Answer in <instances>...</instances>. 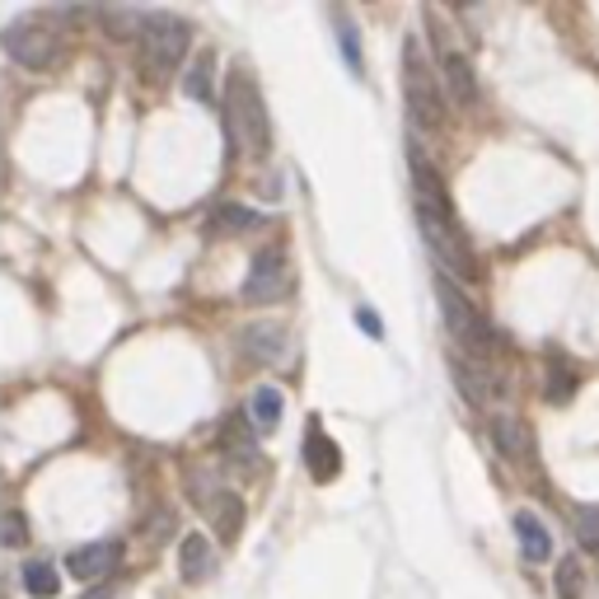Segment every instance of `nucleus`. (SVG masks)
<instances>
[{
	"instance_id": "obj_1",
	"label": "nucleus",
	"mask_w": 599,
	"mask_h": 599,
	"mask_svg": "<svg viewBox=\"0 0 599 599\" xmlns=\"http://www.w3.org/2000/svg\"><path fill=\"white\" fill-rule=\"evenodd\" d=\"M412 183H417V221H422V239L431 244V253L441 258V267H450L454 276L473 282V276H477V258L469 249L464 230H459V216L450 207V192L441 183V174H435L417 150H412Z\"/></svg>"
},
{
	"instance_id": "obj_2",
	"label": "nucleus",
	"mask_w": 599,
	"mask_h": 599,
	"mask_svg": "<svg viewBox=\"0 0 599 599\" xmlns=\"http://www.w3.org/2000/svg\"><path fill=\"white\" fill-rule=\"evenodd\" d=\"M225 127L239 146L249 155H263L267 150V108H263V94H258L253 75L249 71H234L230 75V90H225Z\"/></svg>"
},
{
	"instance_id": "obj_3",
	"label": "nucleus",
	"mask_w": 599,
	"mask_h": 599,
	"mask_svg": "<svg viewBox=\"0 0 599 599\" xmlns=\"http://www.w3.org/2000/svg\"><path fill=\"white\" fill-rule=\"evenodd\" d=\"M403 94H408V108L412 117L422 123L427 132H441L445 127V94H441V80H435L427 52L417 38L403 43Z\"/></svg>"
},
{
	"instance_id": "obj_4",
	"label": "nucleus",
	"mask_w": 599,
	"mask_h": 599,
	"mask_svg": "<svg viewBox=\"0 0 599 599\" xmlns=\"http://www.w3.org/2000/svg\"><path fill=\"white\" fill-rule=\"evenodd\" d=\"M188 19L174 14V10H150L146 24H141V48H146V71L159 80V75H174L178 62L188 56Z\"/></svg>"
},
{
	"instance_id": "obj_5",
	"label": "nucleus",
	"mask_w": 599,
	"mask_h": 599,
	"mask_svg": "<svg viewBox=\"0 0 599 599\" xmlns=\"http://www.w3.org/2000/svg\"><path fill=\"white\" fill-rule=\"evenodd\" d=\"M435 300H441V314H445L450 337H459V343H464L473 356H487V351H492V328H487V318L473 309V300L459 291L445 272L435 276Z\"/></svg>"
},
{
	"instance_id": "obj_6",
	"label": "nucleus",
	"mask_w": 599,
	"mask_h": 599,
	"mask_svg": "<svg viewBox=\"0 0 599 599\" xmlns=\"http://www.w3.org/2000/svg\"><path fill=\"white\" fill-rule=\"evenodd\" d=\"M6 52L29 71H52L62 62V38L48 29V14H29L6 29Z\"/></svg>"
},
{
	"instance_id": "obj_7",
	"label": "nucleus",
	"mask_w": 599,
	"mask_h": 599,
	"mask_svg": "<svg viewBox=\"0 0 599 599\" xmlns=\"http://www.w3.org/2000/svg\"><path fill=\"white\" fill-rule=\"evenodd\" d=\"M427 29H431L435 56H441V75H445V85H450V98H454L459 108H473V104H477V75H473V62L454 48V33L441 24V14H435V10H427Z\"/></svg>"
},
{
	"instance_id": "obj_8",
	"label": "nucleus",
	"mask_w": 599,
	"mask_h": 599,
	"mask_svg": "<svg viewBox=\"0 0 599 599\" xmlns=\"http://www.w3.org/2000/svg\"><path fill=\"white\" fill-rule=\"evenodd\" d=\"M286 291H291V276H286L282 253H276V249L258 253L249 276H244V300H249V305H276Z\"/></svg>"
},
{
	"instance_id": "obj_9",
	"label": "nucleus",
	"mask_w": 599,
	"mask_h": 599,
	"mask_svg": "<svg viewBox=\"0 0 599 599\" xmlns=\"http://www.w3.org/2000/svg\"><path fill=\"white\" fill-rule=\"evenodd\" d=\"M492 445L502 450V459H511V464H529L534 459V435L515 412L492 417Z\"/></svg>"
},
{
	"instance_id": "obj_10",
	"label": "nucleus",
	"mask_w": 599,
	"mask_h": 599,
	"mask_svg": "<svg viewBox=\"0 0 599 599\" xmlns=\"http://www.w3.org/2000/svg\"><path fill=\"white\" fill-rule=\"evenodd\" d=\"M202 496V511L211 515V525H216V534L225 538V544H234L239 538V529H244V502H239L234 492H197Z\"/></svg>"
},
{
	"instance_id": "obj_11",
	"label": "nucleus",
	"mask_w": 599,
	"mask_h": 599,
	"mask_svg": "<svg viewBox=\"0 0 599 599\" xmlns=\"http://www.w3.org/2000/svg\"><path fill=\"white\" fill-rule=\"evenodd\" d=\"M282 408H286L282 389H276V385H258V389L249 393L244 417H249V427H253L258 435H272L276 427H282Z\"/></svg>"
},
{
	"instance_id": "obj_12",
	"label": "nucleus",
	"mask_w": 599,
	"mask_h": 599,
	"mask_svg": "<svg viewBox=\"0 0 599 599\" xmlns=\"http://www.w3.org/2000/svg\"><path fill=\"white\" fill-rule=\"evenodd\" d=\"M515 538H521V557L525 563H548L553 557V534L544 529V521H538L534 511H515Z\"/></svg>"
},
{
	"instance_id": "obj_13",
	"label": "nucleus",
	"mask_w": 599,
	"mask_h": 599,
	"mask_svg": "<svg viewBox=\"0 0 599 599\" xmlns=\"http://www.w3.org/2000/svg\"><path fill=\"white\" fill-rule=\"evenodd\" d=\"M178 571H183V581H192V586L216 576V548L202 534H188L183 544H178Z\"/></svg>"
},
{
	"instance_id": "obj_14",
	"label": "nucleus",
	"mask_w": 599,
	"mask_h": 599,
	"mask_svg": "<svg viewBox=\"0 0 599 599\" xmlns=\"http://www.w3.org/2000/svg\"><path fill=\"white\" fill-rule=\"evenodd\" d=\"M305 469L314 483H328V477L343 473V454H337V445L318 427H309V435H305Z\"/></svg>"
},
{
	"instance_id": "obj_15",
	"label": "nucleus",
	"mask_w": 599,
	"mask_h": 599,
	"mask_svg": "<svg viewBox=\"0 0 599 599\" xmlns=\"http://www.w3.org/2000/svg\"><path fill=\"white\" fill-rule=\"evenodd\" d=\"M117 544H85V548H75L71 557H66V571L75 576V581H94V576H104V571H113V563H117Z\"/></svg>"
},
{
	"instance_id": "obj_16",
	"label": "nucleus",
	"mask_w": 599,
	"mask_h": 599,
	"mask_svg": "<svg viewBox=\"0 0 599 599\" xmlns=\"http://www.w3.org/2000/svg\"><path fill=\"white\" fill-rule=\"evenodd\" d=\"M183 94L188 98H202V104L216 94V52H197L192 56V66L183 75Z\"/></svg>"
},
{
	"instance_id": "obj_17",
	"label": "nucleus",
	"mask_w": 599,
	"mask_h": 599,
	"mask_svg": "<svg viewBox=\"0 0 599 599\" xmlns=\"http://www.w3.org/2000/svg\"><path fill=\"white\" fill-rule=\"evenodd\" d=\"M24 590L38 595V599H52L62 590V576H56L52 563H24Z\"/></svg>"
},
{
	"instance_id": "obj_18",
	"label": "nucleus",
	"mask_w": 599,
	"mask_h": 599,
	"mask_svg": "<svg viewBox=\"0 0 599 599\" xmlns=\"http://www.w3.org/2000/svg\"><path fill=\"white\" fill-rule=\"evenodd\" d=\"M244 347H249L253 356H263V361H272V356H282V328H276V324L249 328V333H244Z\"/></svg>"
},
{
	"instance_id": "obj_19",
	"label": "nucleus",
	"mask_w": 599,
	"mask_h": 599,
	"mask_svg": "<svg viewBox=\"0 0 599 599\" xmlns=\"http://www.w3.org/2000/svg\"><path fill=\"white\" fill-rule=\"evenodd\" d=\"M581 586H586L581 557H567V563H557V595H563V599H581Z\"/></svg>"
},
{
	"instance_id": "obj_20",
	"label": "nucleus",
	"mask_w": 599,
	"mask_h": 599,
	"mask_svg": "<svg viewBox=\"0 0 599 599\" xmlns=\"http://www.w3.org/2000/svg\"><path fill=\"white\" fill-rule=\"evenodd\" d=\"M576 379H581V375H576L571 366H563V361L553 366V379H548V398H553V403H567L571 389H576Z\"/></svg>"
},
{
	"instance_id": "obj_21",
	"label": "nucleus",
	"mask_w": 599,
	"mask_h": 599,
	"mask_svg": "<svg viewBox=\"0 0 599 599\" xmlns=\"http://www.w3.org/2000/svg\"><path fill=\"white\" fill-rule=\"evenodd\" d=\"M576 534H581L586 548H599V511H581V515H576Z\"/></svg>"
},
{
	"instance_id": "obj_22",
	"label": "nucleus",
	"mask_w": 599,
	"mask_h": 599,
	"mask_svg": "<svg viewBox=\"0 0 599 599\" xmlns=\"http://www.w3.org/2000/svg\"><path fill=\"white\" fill-rule=\"evenodd\" d=\"M216 221H225L230 230H253V225H263V216H253V211H239V207H225Z\"/></svg>"
},
{
	"instance_id": "obj_23",
	"label": "nucleus",
	"mask_w": 599,
	"mask_h": 599,
	"mask_svg": "<svg viewBox=\"0 0 599 599\" xmlns=\"http://www.w3.org/2000/svg\"><path fill=\"white\" fill-rule=\"evenodd\" d=\"M6 525H10V529H6V544H24V515L10 511V515H6Z\"/></svg>"
},
{
	"instance_id": "obj_24",
	"label": "nucleus",
	"mask_w": 599,
	"mask_h": 599,
	"mask_svg": "<svg viewBox=\"0 0 599 599\" xmlns=\"http://www.w3.org/2000/svg\"><path fill=\"white\" fill-rule=\"evenodd\" d=\"M343 48H347V62H351V71H361V52H356V33L347 29V19H343Z\"/></svg>"
},
{
	"instance_id": "obj_25",
	"label": "nucleus",
	"mask_w": 599,
	"mask_h": 599,
	"mask_svg": "<svg viewBox=\"0 0 599 599\" xmlns=\"http://www.w3.org/2000/svg\"><path fill=\"white\" fill-rule=\"evenodd\" d=\"M356 324H361V328H366L370 337H379V333H385V328H379V318H375L370 309H356Z\"/></svg>"
},
{
	"instance_id": "obj_26",
	"label": "nucleus",
	"mask_w": 599,
	"mask_h": 599,
	"mask_svg": "<svg viewBox=\"0 0 599 599\" xmlns=\"http://www.w3.org/2000/svg\"><path fill=\"white\" fill-rule=\"evenodd\" d=\"M85 599H113V590H94V595H85Z\"/></svg>"
}]
</instances>
